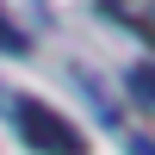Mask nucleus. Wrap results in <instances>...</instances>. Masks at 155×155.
Listing matches in <instances>:
<instances>
[{
	"label": "nucleus",
	"instance_id": "nucleus-1",
	"mask_svg": "<svg viewBox=\"0 0 155 155\" xmlns=\"http://www.w3.org/2000/svg\"><path fill=\"white\" fill-rule=\"evenodd\" d=\"M12 124H19V137L37 155H87V137L44 99H12Z\"/></svg>",
	"mask_w": 155,
	"mask_h": 155
},
{
	"label": "nucleus",
	"instance_id": "nucleus-3",
	"mask_svg": "<svg viewBox=\"0 0 155 155\" xmlns=\"http://www.w3.org/2000/svg\"><path fill=\"white\" fill-rule=\"evenodd\" d=\"M130 93L155 106V62H137V68H130Z\"/></svg>",
	"mask_w": 155,
	"mask_h": 155
},
{
	"label": "nucleus",
	"instance_id": "nucleus-2",
	"mask_svg": "<svg viewBox=\"0 0 155 155\" xmlns=\"http://www.w3.org/2000/svg\"><path fill=\"white\" fill-rule=\"evenodd\" d=\"M0 50H6V56H25V50H31V37H25L6 12H0Z\"/></svg>",
	"mask_w": 155,
	"mask_h": 155
},
{
	"label": "nucleus",
	"instance_id": "nucleus-4",
	"mask_svg": "<svg viewBox=\"0 0 155 155\" xmlns=\"http://www.w3.org/2000/svg\"><path fill=\"white\" fill-rule=\"evenodd\" d=\"M137 155H155V143H137Z\"/></svg>",
	"mask_w": 155,
	"mask_h": 155
},
{
	"label": "nucleus",
	"instance_id": "nucleus-5",
	"mask_svg": "<svg viewBox=\"0 0 155 155\" xmlns=\"http://www.w3.org/2000/svg\"><path fill=\"white\" fill-rule=\"evenodd\" d=\"M149 37H155V25H149Z\"/></svg>",
	"mask_w": 155,
	"mask_h": 155
}]
</instances>
